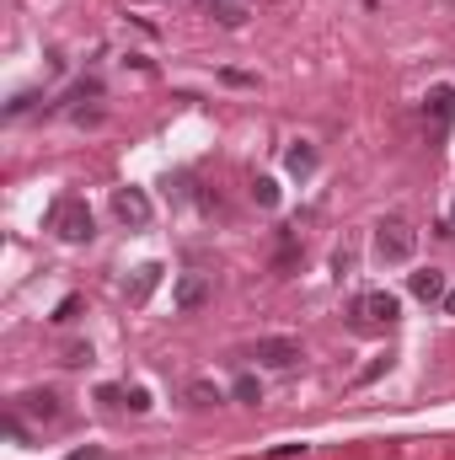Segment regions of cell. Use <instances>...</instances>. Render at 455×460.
I'll use <instances>...</instances> for the list:
<instances>
[{
    "label": "cell",
    "mask_w": 455,
    "mask_h": 460,
    "mask_svg": "<svg viewBox=\"0 0 455 460\" xmlns=\"http://www.w3.org/2000/svg\"><path fill=\"white\" fill-rule=\"evenodd\" d=\"M188 402H193V407H215V402H220V391H215L209 381H193V386H188Z\"/></svg>",
    "instance_id": "cell-15"
},
{
    "label": "cell",
    "mask_w": 455,
    "mask_h": 460,
    "mask_svg": "<svg viewBox=\"0 0 455 460\" xmlns=\"http://www.w3.org/2000/svg\"><path fill=\"white\" fill-rule=\"evenodd\" d=\"M209 11H215V21H225V27H241V16H247L236 0H209Z\"/></svg>",
    "instance_id": "cell-13"
},
{
    "label": "cell",
    "mask_w": 455,
    "mask_h": 460,
    "mask_svg": "<svg viewBox=\"0 0 455 460\" xmlns=\"http://www.w3.org/2000/svg\"><path fill=\"white\" fill-rule=\"evenodd\" d=\"M156 284H161V263H145V268L134 273V284H129L123 295H129V300L139 305V300H150V289H156Z\"/></svg>",
    "instance_id": "cell-9"
},
{
    "label": "cell",
    "mask_w": 455,
    "mask_h": 460,
    "mask_svg": "<svg viewBox=\"0 0 455 460\" xmlns=\"http://www.w3.org/2000/svg\"><path fill=\"white\" fill-rule=\"evenodd\" d=\"M418 252V230L408 220H381L375 225V257L381 263H408Z\"/></svg>",
    "instance_id": "cell-2"
},
{
    "label": "cell",
    "mask_w": 455,
    "mask_h": 460,
    "mask_svg": "<svg viewBox=\"0 0 455 460\" xmlns=\"http://www.w3.org/2000/svg\"><path fill=\"white\" fill-rule=\"evenodd\" d=\"M413 295H418V300H445V295H451V289H445V273H440V268H418V273H413Z\"/></svg>",
    "instance_id": "cell-8"
},
{
    "label": "cell",
    "mask_w": 455,
    "mask_h": 460,
    "mask_svg": "<svg viewBox=\"0 0 455 460\" xmlns=\"http://www.w3.org/2000/svg\"><path fill=\"white\" fill-rule=\"evenodd\" d=\"M290 456H306V445H279L268 460H290Z\"/></svg>",
    "instance_id": "cell-19"
},
{
    "label": "cell",
    "mask_w": 455,
    "mask_h": 460,
    "mask_svg": "<svg viewBox=\"0 0 455 460\" xmlns=\"http://www.w3.org/2000/svg\"><path fill=\"white\" fill-rule=\"evenodd\" d=\"M48 230L59 241H91V209H86V198H75V193L54 198L48 204Z\"/></svg>",
    "instance_id": "cell-1"
},
{
    "label": "cell",
    "mask_w": 455,
    "mask_h": 460,
    "mask_svg": "<svg viewBox=\"0 0 455 460\" xmlns=\"http://www.w3.org/2000/svg\"><path fill=\"white\" fill-rule=\"evenodd\" d=\"M123 402H129V407H134V413H150V391H129V397H123Z\"/></svg>",
    "instance_id": "cell-18"
},
{
    "label": "cell",
    "mask_w": 455,
    "mask_h": 460,
    "mask_svg": "<svg viewBox=\"0 0 455 460\" xmlns=\"http://www.w3.org/2000/svg\"><path fill=\"white\" fill-rule=\"evenodd\" d=\"M424 118H429V129H434V134H445V129H451V118H455V86H434V91H429Z\"/></svg>",
    "instance_id": "cell-6"
},
{
    "label": "cell",
    "mask_w": 455,
    "mask_h": 460,
    "mask_svg": "<svg viewBox=\"0 0 455 460\" xmlns=\"http://www.w3.org/2000/svg\"><path fill=\"white\" fill-rule=\"evenodd\" d=\"M231 397H236V402H252V407H257V402H263V386H257V375H236Z\"/></svg>",
    "instance_id": "cell-12"
},
{
    "label": "cell",
    "mask_w": 455,
    "mask_h": 460,
    "mask_svg": "<svg viewBox=\"0 0 455 460\" xmlns=\"http://www.w3.org/2000/svg\"><path fill=\"white\" fill-rule=\"evenodd\" d=\"M252 359L268 364V370H290V364H300V343L295 338H257Z\"/></svg>",
    "instance_id": "cell-4"
},
{
    "label": "cell",
    "mask_w": 455,
    "mask_h": 460,
    "mask_svg": "<svg viewBox=\"0 0 455 460\" xmlns=\"http://www.w3.org/2000/svg\"><path fill=\"white\" fill-rule=\"evenodd\" d=\"M445 311H451V316H455V289H451V295H445Z\"/></svg>",
    "instance_id": "cell-20"
},
{
    "label": "cell",
    "mask_w": 455,
    "mask_h": 460,
    "mask_svg": "<svg viewBox=\"0 0 455 460\" xmlns=\"http://www.w3.org/2000/svg\"><path fill=\"white\" fill-rule=\"evenodd\" d=\"M252 198H257L263 209H274V204H279V182H274V177H257V182H252Z\"/></svg>",
    "instance_id": "cell-14"
},
{
    "label": "cell",
    "mask_w": 455,
    "mask_h": 460,
    "mask_svg": "<svg viewBox=\"0 0 455 460\" xmlns=\"http://www.w3.org/2000/svg\"><path fill=\"white\" fill-rule=\"evenodd\" d=\"M295 257H300V252H295V241H284V247H279V257H274V268H279V273H290V268H295Z\"/></svg>",
    "instance_id": "cell-16"
},
{
    "label": "cell",
    "mask_w": 455,
    "mask_h": 460,
    "mask_svg": "<svg viewBox=\"0 0 455 460\" xmlns=\"http://www.w3.org/2000/svg\"><path fill=\"white\" fill-rule=\"evenodd\" d=\"M113 214L139 230V225H150V198H145L139 188H118V193H113Z\"/></svg>",
    "instance_id": "cell-5"
},
{
    "label": "cell",
    "mask_w": 455,
    "mask_h": 460,
    "mask_svg": "<svg viewBox=\"0 0 455 460\" xmlns=\"http://www.w3.org/2000/svg\"><path fill=\"white\" fill-rule=\"evenodd\" d=\"M64 364H91V348H86V343H70V348H64Z\"/></svg>",
    "instance_id": "cell-17"
},
{
    "label": "cell",
    "mask_w": 455,
    "mask_h": 460,
    "mask_svg": "<svg viewBox=\"0 0 455 460\" xmlns=\"http://www.w3.org/2000/svg\"><path fill=\"white\" fill-rule=\"evenodd\" d=\"M290 171H295V177H311V171H316V150H311V145H295V150H290Z\"/></svg>",
    "instance_id": "cell-11"
},
{
    "label": "cell",
    "mask_w": 455,
    "mask_h": 460,
    "mask_svg": "<svg viewBox=\"0 0 455 460\" xmlns=\"http://www.w3.org/2000/svg\"><path fill=\"white\" fill-rule=\"evenodd\" d=\"M21 407H27L32 418H43V423H54V418H59V397H54V391H27V397H21Z\"/></svg>",
    "instance_id": "cell-10"
},
{
    "label": "cell",
    "mask_w": 455,
    "mask_h": 460,
    "mask_svg": "<svg viewBox=\"0 0 455 460\" xmlns=\"http://www.w3.org/2000/svg\"><path fill=\"white\" fill-rule=\"evenodd\" d=\"M172 300H177V311H198V305L209 300V279H204V273L177 279V295H172Z\"/></svg>",
    "instance_id": "cell-7"
},
{
    "label": "cell",
    "mask_w": 455,
    "mask_h": 460,
    "mask_svg": "<svg viewBox=\"0 0 455 460\" xmlns=\"http://www.w3.org/2000/svg\"><path fill=\"white\" fill-rule=\"evenodd\" d=\"M397 295H386V289H365L359 300H354V322L359 327H392L397 322Z\"/></svg>",
    "instance_id": "cell-3"
}]
</instances>
